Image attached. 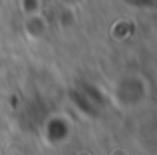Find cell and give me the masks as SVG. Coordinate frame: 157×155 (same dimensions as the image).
Wrapping results in <instances>:
<instances>
[]
</instances>
